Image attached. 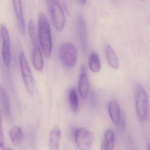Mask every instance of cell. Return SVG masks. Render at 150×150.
<instances>
[{"instance_id":"6da1fadb","label":"cell","mask_w":150,"mask_h":150,"mask_svg":"<svg viewBox=\"0 0 150 150\" xmlns=\"http://www.w3.org/2000/svg\"><path fill=\"white\" fill-rule=\"evenodd\" d=\"M38 32L40 45L45 56L49 58L52 53V37L49 21L43 12L38 16Z\"/></svg>"},{"instance_id":"7a4b0ae2","label":"cell","mask_w":150,"mask_h":150,"mask_svg":"<svg viewBox=\"0 0 150 150\" xmlns=\"http://www.w3.org/2000/svg\"><path fill=\"white\" fill-rule=\"evenodd\" d=\"M134 98L138 119L140 122H145L149 117V103L147 93L140 84L137 85L135 87Z\"/></svg>"},{"instance_id":"3957f363","label":"cell","mask_w":150,"mask_h":150,"mask_svg":"<svg viewBox=\"0 0 150 150\" xmlns=\"http://www.w3.org/2000/svg\"><path fill=\"white\" fill-rule=\"evenodd\" d=\"M48 8L52 23L58 31H62L64 28L66 17L59 1L55 0L48 1Z\"/></svg>"},{"instance_id":"277c9868","label":"cell","mask_w":150,"mask_h":150,"mask_svg":"<svg viewBox=\"0 0 150 150\" xmlns=\"http://www.w3.org/2000/svg\"><path fill=\"white\" fill-rule=\"evenodd\" d=\"M20 67L26 90L31 96H33L35 94V79L26 56L23 52L20 55Z\"/></svg>"},{"instance_id":"5b68a950","label":"cell","mask_w":150,"mask_h":150,"mask_svg":"<svg viewBox=\"0 0 150 150\" xmlns=\"http://www.w3.org/2000/svg\"><path fill=\"white\" fill-rule=\"evenodd\" d=\"M59 57L62 63L67 67L74 66L77 59V50L75 45L69 42L63 44L59 49Z\"/></svg>"},{"instance_id":"8992f818","label":"cell","mask_w":150,"mask_h":150,"mask_svg":"<svg viewBox=\"0 0 150 150\" xmlns=\"http://www.w3.org/2000/svg\"><path fill=\"white\" fill-rule=\"evenodd\" d=\"M74 139L81 150H90L93 144V134L86 128H79L75 131Z\"/></svg>"},{"instance_id":"52a82bcc","label":"cell","mask_w":150,"mask_h":150,"mask_svg":"<svg viewBox=\"0 0 150 150\" xmlns=\"http://www.w3.org/2000/svg\"><path fill=\"white\" fill-rule=\"evenodd\" d=\"M1 32L2 40V59L6 67L9 68L11 60L10 35L7 28L3 24L1 27Z\"/></svg>"},{"instance_id":"ba28073f","label":"cell","mask_w":150,"mask_h":150,"mask_svg":"<svg viewBox=\"0 0 150 150\" xmlns=\"http://www.w3.org/2000/svg\"><path fill=\"white\" fill-rule=\"evenodd\" d=\"M76 27L81 45L84 52L86 51L88 46L87 30L85 20L81 15H79L77 18Z\"/></svg>"},{"instance_id":"9c48e42d","label":"cell","mask_w":150,"mask_h":150,"mask_svg":"<svg viewBox=\"0 0 150 150\" xmlns=\"http://www.w3.org/2000/svg\"><path fill=\"white\" fill-rule=\"evenodd\" d=\"M78 89L79 93L82 98H86L89 92V83L87 69L84 65L81 69L78 81Z\"/></svg>"},{"instance_id":"30bf717a","label":"cell","mask_w":150,"mask_h":150,"mask_svg":"<svg viewBox=\"0 0 150 150\" xmlns=\"http://www.w3.org/2000/svg\"><path fill=\"white\" fill-rule=\"evenodd\" d=\"M108 110L111 121L116 126L120 123L121 112L119 103L116 101H111L108 105Z\"/></svg>"},{"instance_id":"8fae6325","label":"cell","mask_w":150,"mask_h":150,"mask_svg":"<svg viewBox=\"0 0 150 150\" xmlns=\"http://www.w3.org/2000/svg\"><path fill=\"white\" fill-rule=\"evenodd\" d=\"M13 6L17 18V21L19 24V28L22 33H25V23L23 14V8L22 1H13Z\"/></svg>"},{"instance_id":"7c38bea8","label":"cell","mask_w":150,"mask_h":150,"mask_svg":"<svg viewBox=\"0 0 150 150\" xmlns=\"http://www.w3.org/2000/svg\"><path fill=\"white\" fill-rule=\"evenodd\" d=\"M0 102L5 117L9 119L11 116L10 100L6 89L1 86H0Z\"/></svg>"},{"instance_id":"4fadbf2b","label":"cell","mask_w":150,"mask_h":150,"mask_svg":"<svg viewBox=\"0 0 150 150\" xmlns=\"http://www.w3.org/2000/svg\"><path fill=\"white\" fill-rule=\"evenodd\" d=\"M105 52L107 61L110 67L115 70L118 69L119 67V59L112 47L109 44L106 45Z\"/></svg>"},{"instance_id":"5bb4252c","label":"cell","mask_w":150,"mask_h":150,"mask_svg":"<svg viewBox=\"0 0 150 150\" xmlns=\"http://www.w3.org/2000/svg\"><path fill=\"white\" fill-rule=\"evenodd\" d=\"M61 132L58 127L55 126L50 133L49 147L50 150H59Z\"/></svg>"},{"instance_id":"9a60e30c","label":"cell","mask_w":150,"mask_h":150,"mask_svg":"<svg viewBox=\"0 0 150 150\" xmlns=\"http://www.w3.org/2000/svg\"><path fill=\"white\" fill-rule=\"evenodd\" d=\"M9 137L14 145L20 146L24 138V134L21 127L14 126L9 131Z\"/></svg>"},{"instance_id":"2e32d148","label":"cell","mask_w":150,"mask_h":150,"mask_svg":"<svg viewBox=\"0 0 150 150\" xmlns=\"http://www.w3.org/2000/svg\"><path fill=\"white\" fill-rule=\"evenodd\" d=\"M32 59L33 65L38 71H42L44 67V60L42 53L38 45L33 46Z\"/></svg>"},{"instance_id":"e0dca14e","label":"cell","mask_w":150,"mask_h":150,"mask_svg":"<svg viewBox=\"0 0 150 150\" xmlns=\"http://www.w3.org/2000/svg\"><path fill=\"white\" fill-rule=\"evenodd\" d=\"M88 67L89 69L93 73L100 71L101 69L100 60L96 52H93L90 54L88 58Z\"/></svg>"},{"instance_id":"ac0fdd59","label":"cell","mask_w":150,"mask_h":150,"mask_svg":"<svg viewBox=\"0 0 150 150\" xmlns=\"http://www.w3.org/2000/svg\"><path fill=\"white\" fill-rule=\"evenodd\" d=\"M69 103L72 110L74 112H77L79 110V102L77 92L74 88L70 89L68 95Z\"/></svg>"},{"instance_id":"d6986e66","label":"cell","mask_w":150,"mask_h":150,"mask_svg":"<svg viewBox=\"0 0 150 150\" xmlns=\"http://www.w3.org/2000/svg\"><path fill=\"white\" fill-rule=\"evenodd\" d=\"M105 145L108 150H114L115 138L114 132L111 129H108L104 134Z\"/></svg>"},{"instance_id":"ffe728a7","label":"cell","mask_w":150,"mask_h":150,"mask_svg":"<svg viewBox=\"0 0 150 150\" xmlns=\"http://www.w3.org/2000/svg\"><path fill=\"white\" fill-rule=\"evenodd\" d=\"M28 29L30 36L33 46L38 45L35 25L34 21L32 20H30L29 21Z\"/></svg>"},{"instance_id":"44dd1931","label":"cell","mask_w":150,"mask_h":150,"mask_svg":"<svg viewBox=\"0 0 150 150\" xmlns=\"http://www.w3.org/2000/svg\"><path fill=\"white\" fill-rule=\"evenodd\" d=\"M0 146H4V136L1 112L0 110Z\"/></svg>"},{"instance_id":"7402d4cb","label":"cell","mask_w":150,"mask_h":150,"mask_svg":"<svg viewBox=\"0 0 150 150\" xmlns=\"http://www.w3.org/2000/svg\"><path fill=\"white\" fill-rule=\"evenodd\" d=\"M101 150H108L104 142H103L101 144Z\"/></svg>"},{"instance_id":"603a6c76","label":"cell","mask_w":150,"mask_h":150,"mask_svg":"<svg viewBox=\"0 0 150 150\" xmlns=\"http://www.w3.org/2000/svg\"><path fill=\"white\" fill-rule=\"evenodd\" d=\"M86 1H83V0H82L81 1H80L81 3V4L82 5H84V4H86Z\"/></svg>"},{"instance_id":"cb8c5ba5","label":"cell","mask_w":150,"mask_h":150,"mask_svg":"<svg viewBox=\"0 0 150 150\" xmlns=\"http://www.w3.org/2000/svg\"><path fill=\"white\" fill-rule=\"evenodd\" d=\"M0 150H6V149H5V146H0Z\"/></svg>"},{"instance_id":"d4e9b609","label":"cell","mask_w":150,"mask_h":150,"mask_svg":"<svg viewBox=\"0 0 150 150\" xmlns=\"http://www.w3.org/2000/svg\"><path fill=\"white\" fill-rule=\"evenodd\" d=\"M7 150H13L12 149H10V148H8V149Z\"/></svg>"}]
</instances>
